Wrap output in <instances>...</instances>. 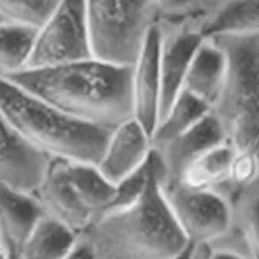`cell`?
I'll return each instance as SVG.
<instances>
[{
    "mask_svg": "<svg viewBox=\"0 0 259 259\" xmlns=\"http://www.w3.org/2000/svg\"><path fill=\"white\" fill-rule=\"evenodd\" d=\"M92 58L87 31L85 0H58L53 11L37 28L25 68L58 65Z\"/></svg>",
    "mask_w": 259,
    "mask_h": 259,
    "instance_id": "cell-6",
    "label": "cell"
},
{
    "mask_svg": "<svg viewBox=\"0 0 259 259\" xmlns=\"http://www.w3.org/2000/svg\"><path fill=\"white\" fill-rule=\"evenodd\" d=\"M160 39L161 31L154 25L143 44L137 61L132 65V116L152 135L158 120L160 100Z\"/></svg>",
    "mask_w": 259,
    "mask_h": 259,
    "instance_id": "cell-10",
    "label": "cell"
},
{
    "mask_svg": "<svg viewBox=\"0 0 259 259\" xmlns=\"http://www.w3.org/2000/svg\"><path fill=\"white\" fill-rule=\"evenodd\" d=\"M131 78L132 67L89 58L23 68L5 79L72 118L113 129L132 118Z\"/></svg>",
    "mask_w": 259,
    "mask_h": 259,
    "instance_id": "cell-1",
    "label": "cell"
},
{
    "mask_svg": "<svg viewBox=\"0 0 259 259\" xmlns=\"http://www.w3.org/2000/svg\"><path fill=\"white\" fill-rule=\"evenodd\" d=\"M161 31V28H160ZM203 36L197 30H182L166 37L161 31L160 39V100H158V120L163 118L169 106L179 95L183 85V78L191 62L197 47L202 44ZM157 126V124H155Z\"/></svg>",
    "mask_w": 259,
    "mask_h": 259,
    "instance_id": "cell-12",
    "label": "cell"
},
{
    "mask_svg": "<svg viewBox=\"0 0 259 259\" xmlns=\"http://www.w3.org/2000/svg\"><path fill=\"white\" fill-rule=\"evenodd\" d=\"M31 194L45 216L64 224L76 234L84 231L93 219L67 177L65 158L49 157L44 176Z\"/></svg>",
    "mask_w": 259,
    "mask_h": 259,
    "instance_id": "cell-8",
    "label": "cell"
},
{
    "mask_svg": "<svg viewBox=\"0 0 259 259\" xmlns=\"http://www.w3.org/2000/svg\"><path fill=\"white\" fill-rule=\"evenodd\" d=\"M158 13L166 14H180L193 8L196 0H152Z\"/></svg>",
    "mask_w": 259,
    "mask_h": 259,
    "instance_id": "cell-24",
    "label": "cell"
},
{
    "mask_svg": "<svg viewBox=\"0 0 259 259\" xmlns=\"http://www.w3.org/2000/svg\"><path fill=\"white\" fill-rule=\"evenodd\" d=\"M65 172L78 197L95 219L112 202L115 185L100 172L97 164L92 163L65 160Z\"/></svg>",
    "mask_w": 259,
    "mask_h": 259,
    "instance_id": "cell-17",
    "label": "cell"
},
{
    "mask_svg": "<svg viewBox=\"0 0 259 259\" xmlns=\"http://www.w3.org/2000/svg\"><path fill=\"white\" fill-rule=\"evenodd\" d=\"M225 55V73L211 112L222 124L234 149L257 151L259 110V34H222L208 37Z\"/></svg>",
    "mask_w": 259,
    "mask_h": 259,
    "instance_id": "cell-4",
    "label": "cell"
},
{
    "mask_svg": "<svg viewBox=\"0 0 259 259\" xmlns=\"http://www.w3.org/2000/svg\"><path fill=\"white\" fill-rule=\"evenodd\" d=\"M254 180H257V151L234 149L227 182L233 186H245Z\"/></svg>",
    "mask_w": 259,
    "mask_h": 259,
    "instance_id": "cell-23",
    "label": "cell"
},
{
    "mask_svg": "<svg viewBox=\"0 0 259 259\" xmlns=\"http://www.w3.org/2000/svg\"><path fill=\"white\" fill-rule=\"evenodd\" d=\"M58 0H0V17L39 28Z\"/></svg>",
    "mask_w": 259,
    "mask_h": 259,
    "instance_id": "cell-22",
    "label": "cell"
},
{
    "mask_svg": "<svg viewBox=\"0 0 259 259\" xmlns=\"http://www.w3.org/2000/svg\"><path fill=\"white\" fill-rule=\"evenodd\" d=\"M0 20H4V19H2V17H0Z\"/></svg>",
    "mask_w": 259,
    "mask_h": 259,
    "instance_id": "cell-26",
    "label": "cell"
},
{
    "mask_svg": "<svg viewBox=\"0 0 259 259\" xmlns=\"http://www.w3.org/2000/svg\"><path fill=\"white\" fill-rule=\"evenodd\" d=\"M225 73V55L211 39H203L194 52L182 89L209 107L214 104Z\"/></svg>",
    "mask_w": 259,
    "mask_h": 259,
    "instance_id": "cell-15",
    "label": "cell"
},
{
    "mask_svg": "<svg viewBox=\"0 0 259 259\" xmlns=\"http://www.w3.org/2000/svg\"><path fill=\"white\" fill-rule=\"evenodd\" d=\"M234 148L228 140L206 149L180 171L176 182L193 190H216L228 180Z\"/></svg>",
    "mask_w": 259,
    "mask_h": 259,
    "instance_id": "cell-16",
    "label": "cell"
},
{
    "mask_svg": "<svg viewBox=\"0 0 259 259\" xmlns=\"http://www.w3.org/2000/svg\"><path fill=\"white\" fill-rule=\"evenodd\" d=\"M0 113L11 131L47 157L97 164L112 129L72 118L0 78Z\"/></svg>",
    "mask_w": 259,
    "mask_h": 259,
    "instance_id": "cell-3",
    "label": "cell"
},
{
    "mask_svg": "<svg viewBox=\"0 0 259 259\" xmlns=\"http://www.w3.org/2000/svg\"><path fill=\"white\" fill-rule=\"evenodd\" d=\"M152 149L151 135L132 116L110 131L97 168L110 183L116 185L143 166Z\"/></svg>",
    "mask_w": 259,
    "mask_h": 259,
    "instance_id": "cell-9",
    "label": "cell"
},
{
    "mask_svg": "<svg viewBox=\"0 0 259 259\" xmlns=\"http://www.w3.org/2000/svg\"><path fill=\"white\" fill-rule=\"evenodd\" d=\"M49 157L20 140L0 113V180L31 193L40 182Z\"/></svg>",
    "mask_w": 259,
    "mask_h": 259,
    "instance_id": "cell-14",
    "label": "cell"
},
{
    "mask_svg": "<svg viewBox=\"0 0 259 259\" xmlns=\"http://www.w3.org/2000/svg\"><path fill=\"white\" fill-rule=\"evenodd\" d=\"M76 241V233L64 224L42 216L23 245V259H64Z\"/></svg>",
    "mask_w": 259,
    "mask_h": 259,
    "instance_id": "cell-18",
    "label": "cell"
},
{
    "mask_svg": "<svg viewBox=\"0 0 259 259\" xmlns=\"http://www.w3.org/2000/svg\"><path fill=\"white\" fill-rule=\"evenodd\" d=\"M42 216L44 211L31 193L0 180V250L5 259L22 256L23 245Z\"/></svg>",
    "mask_w": 259,
    "mask_h": 259,
    "instance_id": "cell-11",
    "label": "cell"
},
{
    "mask_svg": "<svg viewBox=\"0 0 259 259\" xmlns=\"http://www.w3.org/2000/svg\"><path fill=\"white\" fill-rule=\"evenodd\" d=\"M0 259H5V256H4V253H2V250H0Z\"/></svg>",
    "mask_w": 259,
    "mask_h": 259,
    "instance_id": "cell-25",
    "label": "cell"
},
{
    "mask_svg": "<svg viewBox=\"0 0 259 259\" xmlns=\"http://www.w3.org/2000/svg\"><path fill=\"white\" fill-rule=\"evenodd\" d=\"M209 110L211 107L206 103L182 89L172 104L169 106L168 112L157 123L151 135L152 146L155 148L168 143L169 140L193 127Z\"/></svg>",
    "mask_w": 259,
    "mask_h": 259,
    "instance_id": "cell-20",
    "label": "cell"
},
{
    "mask_svg": "<svg viewBox=\"0 0 259 259\" xmlns=\"http://www.w3.org/2000/svg\"><path fill=\"white\" fill-rule=\"evenodd\" d=\"M227 140L225 131L213 112H208L193 127L169 140L168 143L155 146L161 161V180H177L180 171L193 158Z\"/></svg>",
    "mask_w": 259,
    "mask_h": 259,
    "instance_id": "cell-13",
    "label": "cell"
},
{
    "mask_svg": "<svg viewBox=\"0 0 259 259\" xmlns=\"http://www.w3.org/2000/svg\"><path fill=\"white\" fill-rule=\"evenodd\" d=\"M36 36V27L0 20V78H7L27 67Z\"/></svg>",
    "mask_w": 259,
    "mask_h": 259,
    "instance_id": "cell-21",
    "label": "cell"
},
{
    "mask_svg": "<svg viewBox=\"0 0 259 259\" xmlns=\"http://www.w3.org/2000/svg\"><path fill=\"white\" fill-rule=\"evenodd\" d=\"M259 0H227L199 28L203 39L257 31Z\"/></svg>",
    "mask_w": 259,
    "mask_h": 259,
    "instance_id": "cell-19",
    "label": "cell"
},
{
    "mask_svg": "<svg viewBox=\"0 0 259 259\" xmlns=\"http://www.w3.org/2000/svg\"><path fill=\"white\" fill-rule=\"evenodd\" d=\"M85 14L92 58L132 67L158 11L152 0H85Z\"/></svg>",
    "mask_w": 259,
    "mask_h": 259,
    "instance_id": "cell-5",
    "label": "cell"
},
{
    "mask_svg": "<svg viewBox=\"0 0 259 259\" xmlns=\"http://www.w3.org/2000/svg\"><path fill=\"white\" fill-rule=\"evenodd\" d=\"M161 172V161L155 151L154 166L141 196L123 209L93 219L84 231L76 234L92 247L95 257L176 259L183 256L190 242L163 196Z\"/></svg>",
    "mask_w": 259,
    "mask_h": 259,
    "instance_id": "cell-2",
    "label": "cell"
},
{
    "mask_svg": "<svg viewBox=\"0 0 259 259\" xmlns=\"http://www.w3.org/2000/svg\"><path fill=\"white\" fill-rule=\"evenodd\" d=\"M161 191L188 242L208 244L230 224V205L214 190H193L176 180H161Z\"/></svg>",
    "mask_w": 259,
    "mask_h": 259,
    "instance_id": "cell-7",
    "label": "cell"
}]
</instances>
